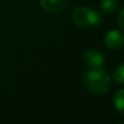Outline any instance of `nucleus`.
Masks as SVG:
<instances>
[{"instance_id": "nucleus-2", "label": "nucleus", "mask_w": 124, "mask_h": 124, "mask_svg": "<svg viewBox=\"0 0 124 124\" xmlns=\"http://www.w3.org/2000/svg\"><path fill=\"white\" fill-rule=\"evenodd\" d=\"M72 20L80 28H94L100 24L101 16L88 6H79L72 12Z\"/></svg>"}, {"instance_id": "nucleus-1", "label": "nucleus", "mask_w": 124, "mask_h": 124, "mask_svg": "<svg viewBox=\"0 0 124 124\" xmlns=\"http://www.w3.org/2000/svg\"><path fill=\"white\" fill-rule=\"evenodd\" d=\"M84 83L89 91L94 94H103L111 86V76L107 71L99 70H89L84 76Z\"/></svg>"}, {"instance_id": "nucleus-8", "label": "nucleus", "mask_w": 124, "mask_h": 124, "mask_svg": "<svg viewBox=\"0 0 124 124\" xmlns=\"http://www.w3.org/2000/svg\"><path fill=\"white\" fill-rule=\"evenodd\" d=\"M113 78L117 83L119 84H123L124 82V66L123 65H119L117 67V70H114V73H113Z\"/></svg>"}, {"instance_id": "nucleus-3", "label": "nucleus", "mask_w": 124, "mask_h": 124, "mask_svg": "<svg viewBox=\"0 0 124 124\" xmlns=\"http://www.w3.org/2000/svg\"><path fill=\"white\" fill-rule=\"evenodd\" d=\"M84 63L89 70H99L102 68L105 60L100 51L95 49H89L84 52Z\"/></svg>"}, {"instance_id": "nucleus-6", "label": "nucleus", "mask_w": 124, "mask_h": 124, "mask_svg": "<svg viewBox=\"0 0 124 124\" xmlns=\"http://www.w3.org/2000/svg\"><path fill=\"white\" fill-rule=\"evenodd\" d=\"M113 103H114V107L118 109V112L123 113L124 111V90L120 89L113 97Z\"/></svg>"}, {"instance_id": "nucleus-9", "label": "nucleus", "mask_w": 124, "mask_h": 124, "mask_svg": "<svg viewBox=\"0 0 124 124\" xmlns=\"http://www.w3.org/2000/svg\"><path fill=\"white\" fill-rule=\"evenodd\" d=\"M123 16H124V10H120L119 11V15H118V24L119 27L123 29L124 28V23H123Z\"/></svg>"}, {"instance_id": "nucleus-7", "label": "nucleus", "mask_w": 124, "mask_h": 124, "mask_svg": "<svg viewBox=\"0 0 124 124\" xmlns=\"http://www.w3.org/2000/svg\"><path fill=\"white\" fill-rule=\"evenodd\" d=\"M117 1L116 0H102L101 1V10L105 14H112L117 10Z\"/></svg>"}, {"instance_id": "nucleus-5", "label": "nucleus", "mask_w": 124, "mask_h": 124, "mask_svg": "<svg viewBox=\"0 0 124 124\" xmlns=\"http://www.w3.org/2000/svg\"><path fill=\"white\" fill-rule=\"evenodd\" d=\"M67 0H40V6L49 12H61L67 6Z\"/></svg>"}, {"instance_id": "nucleus-4", "label": "nucleus", "mask_w": 124, "mask_h": 124, "mask_svg": "<svg viewBox=\"0 0 124 124\" xmlns=\"http://www.w3.org/2000/svg\"><path fill=\"white\" fill-rule=\"evenodd\" d=\"M105 44L111 50H118L123 46V34L119 31H109L105 37Z\"/></svg>"}]
</instances>
